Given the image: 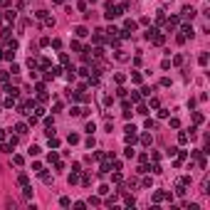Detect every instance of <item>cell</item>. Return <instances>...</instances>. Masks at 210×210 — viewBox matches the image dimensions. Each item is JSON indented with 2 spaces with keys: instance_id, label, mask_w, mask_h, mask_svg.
<instances>
[{
  "instance_id": "cell-41",
  "label": "cell",
  "mask_w": 210,
  "mask_h": 210,
  "mask_svg": "<svg viewBox=\"0 0 210 210\" xmlns=\"http://www.w3.org/2000/svg\"><path fill=\"white\" fill-rule=\"evenodd\" d=\"M17 183H20V185H27V176H25V173H20V178H17Z\"/></svg>"
},
{
  "instance_id": "cell-36",
  "label": "cell",
  "mask_w": 210,
  "mask_h": 210,
  "mask_svg": "<svg viewBox=\"0 0 210 210\" xmlns=\"http://www.w3.org/2000/svg\"><path fill=\"white\" fill-rule=\"evenodd\" d=\"M114 79H116V84H124V79H126V74H121V72H119V74H114Z\"/></svg>"
},
{
  "instance_id": "cell-53",
  "label": "cell",
  "mask_w": 210,
  "mask_h": 210,
  "mask_svg": "<svg viewBox=\"0 0 210 210\" xmlns=\"http://www.w3.org/2000/svg\"><path fill=\"white\" fill-rule=\"evenodd\" d=\"M8 77H10V72H0V82H8Z\"/></svg>"
},
{
  "instance_id": "cell-8",
  "label": "cell",
  "mask_w": 210,
  "mask_h": 210,
  "mask_svg": "<svg viewBox=\"0 0 210 210\" xmlns=\"http://www.w3.org/2000/svg\"><path fill=\"white\" fill-rule=\"evenodd\" d=\"M67 180H69V185L79 183V173H77V171H72V173H69V176H67Z\"/></svg>"
},
{
  "instance_id": "cell-3",
  "label": "cell",
  "mask_w": 210,
  "mask_h": 210,
  "mask_svg": "<svg viewBox=\"0 0 210 210\" xmlns=\"http://www.w3.org/2000/svg\"><path fill=\"white\" fill-rule=\"evenodd\" d=\"M151 40H153V45H163V42H166V37H163V35H161L158 30H156V32L151 35Z\"/></svg>"
},
{
  "instance_id": "cell-7",
  "label": "cell",
  "mask_w": 210,
  "mask_h": 210,
  "mask_svg": "<svg viewBox=\"0 0 210 210\" xmlns=\"http://www.w3.org/2000/svg\"><path fill=\"white\" fill-rule=\"evenodd\" d=\"M74 35H77V37H87V27H84V25H79V27H74Z\"/></svg>"
},
{
  "instance_id": "cell-47",
  "label": "cell",
  "mask_w": 210,
  "mask_h": 210,
  "mask_svg": "<svg viewBox=\"0 0 210 210\" xmlns=\"http://www.w3.org/2000/svg\"><path fill=\"white\" fill-rule=\"evenodd\" d=\"M12 163H15V166H22V156H12Z\"/></svg>"
},
{
  "instance_id": "cell-24",
  "label": "cell",
  "mask_w": 210,
  "mask_h": 210,
  "mask_svg": "<svg viewBox=\"0 0 210 210\" xmlns=\"http://www.w3.org/2000/svg\"><path fill=\"white\" fill-rule=\"evenodd\" d=\"M124 203H126L129 208H134V203H136V200H134V195H126V198H124Z\"/></svg>"
},
{
  "instance_id": "cell-18",
  "label": "cell",
  "mask_w": 210,
  "mask_h": 210,
  "mask_svg": "<svg viewBox=\"0 0 210 210\" xmlns=\"http://www.w3.org/2000/svg\"><path fill=\"white\" fill-rule=\"evenodd\" d=\"M148 171L153 173V176H161V173H163V168H161V166L156 163V166H153V168H148Z\"/></svg>"
},
{
  "instance_id": "cell-38",
  "label": "cell",
  "mask_w": 210,
  "mask_h": 210,
  "mask_svg": "<svg viewBox=\"0 0 210 210\" xmlns=\"http://www.w3.org/2000/svg\"><path fill=\"white\" fill-rule=\"evenodd\" d=\"M82 183L89 185V183H92V176H89V173H84V176H82Z\"/></svg>"
},
{
  "instance_id": "cell-10",
  "label": "cell",
  "mask_w": 210,
  "mask_h": 210,
  "mask_svg": "<svg viewBox=\"0 0 210 210\" xmlns=\"http://www.w3.org/2000/svg\"><path fill=\"white\" fill-rule=\"evenodd\" d=\"M136 27H138V25L134 22V20H126V22H124V30H129V32H134Z\"/></svg>"
},
{
  "instance_id": "cell-4",
  "label": "cell",
  "mask_w": 210,
  "mask_h": 210,
  "mask_svg": "<svg viewBox=\"0 0 210 210\" xmlns=\"http://www.w3.org/2000/svg\"><path fill=\"white\" fill-rule=\"evenodd\" d=\"M180 32H183V37H193V35H195L193 25H183V27H180Z\"/></svg>"
},
{
  "instance_id": "cell-33",
  "label": "cell",
  "mask_w": 210,
  "mask_h": 210,
  "mask_svg": "<svg viewBox=\"0 0 210 210\" xmlns=\"http://www.w3.org/2000/svg\"><path fill=\"white\" fill-rule=\"evenodd\" d=\"M69 114H72V116H82V109L79 106H72V109H69Z\"/></svg>"
},
{
  "instance_id": "cell-28",
  "label": "cell",
  "mask_w": 210,
  "mask_h": 210,
  "mask_svg": "<svg viewBox=\"0 0 210 210\" xmlns=\"http://www.w3.org/2000/svg\"><path fill=\"white\" fill-rule=\"evenodd\" d=\"M198 62H200V64H203V67H205V64H208V52H203V54H200V57H198Z\"/></svg>"
},
{
  "instance_id": "cell-19",
  "label": "cell",
  "mask_w": 210,
  "mask_h": 210,
  "mask_svg": "<svg viewBox=\"0 0 210 210\" xmlns=\"http://www.w3.org/2000/svg\"><path fill=\"white\" fill-rule=\"evenodd\" d=\"M42 148H40V146H30V148H27V153H30V156H37V153H40Z\"/></svg>"
},
{
  "instance_id": "cell-23",
  "label": "cell",
  "mask_w": 210,
  "mask_h": 210,
  "mask_svg": "<svg viewBox=\"0 0 210 210\" xmlns=\"http://www.w3.org/2000/svg\"><path fill=\"white\" fill-rule=\"evenodd\" d=\"M176 195H185V185H183V183L176 185Z\"/></svg>"
},
{
  "instance_id": "cell-37",
  "label": "cell",
  "mask_w": 210,
  "mask_h": 210,
  "mask_svg": "<svg viewBox=\"0 0 210 210\" xmlns=\"http://www.w3.org/2000/svg\"><path fill=\"white\" fill-rule=\"evenodd\" d=\"M151 92H153V87H141V94L143 96H151Z\"/></svg>"
},
{
  "instance_id": "cell-21",
  "label": "cell",
  "mask_w": 210,
  "mask_h": 210,
  "mask_svg": "<svg viewBox=\"0 0 210 210\" xmlns=\"http://www.w3.org/2000/svg\"><path fill=\"white\" fill-rule=\"evenodd\" d=\"M59 205H62V208H69V205H72V200L64 195V198H59Z\"/></svg>"
},
{
  "instance_id": "cell-16",
  "label": "cell",
  "mask_w": 210,
  "mask_h": 210,
  "mask_svg": "<svg viewBox=\"0 0 210 210\" xmlns=\"http://www.w3.org/2000/svg\"><path fill=\"white\" fill-rule=\"evenodd\" d=\"M67 141L72 143V146H74V143H79V134H69V136H67Z\"/></svg>"
},
{
  "instance_id": "cell-25",
  "label": "cell",
  "mask_w": 210,
  "mask_h": 210,
  "mask_svg": "<svg viewBox=\"0 0 210 210\" xmlns=\"http://www.w3.org/2000/svg\"><path fill=\"white\" fill-rule=\"evenodd\" d=\"M67 79H69V82H74V79H77V74H74V69H72V67L67 69Z\"/></svg>"
},
{
  "instance_id": "cell-5",
  "label": "cell",
  "mask_w": 210,
  "mask_h": 210,
  "mask_svg": "<svg viewBox=\"0 0 210 210\" xmlns=\"http://www.w3.org/2000/svg\"><path fill=\"white\" fill-rule=\"evenodd\" d=\"M195 15H198V10H195V8H183V17H188V20H193Z\"/></svg>"
},
{
  "instance_id": "cell-52",
  "label": "cell",
  "mask_w": 210,
  "mask_h": 210,
  "mask_svg": "<svg viewBox=\"0 0 210 210\" xmlns=\"http://www.w3.org/2000/svg\"><path fill=\"white\" fill-rule=\"evenodd\" d=\"M45 25L47 27H54V17H45Z\"/></svg>"
},
{
  "instance_id": "cell-27",
  "label": "cell",
  "mask_w": 210,
  "mask_h": 210,
  "mask_svg": "<svg viewBox=\"0 0 210 210\" xmlns=\"http://www.w3.org/2000/svg\"><path fill=\"white\" fill-rule=\"evenodd\" d=\"M106 32H109V37H119V27H109Z\"/></svg>"
},
{
  "instance_id": "cell-55",
  "label": "cell",
  "mask_w": 210,
  "mask_h": 210,
  "mask_svg": "<svg viewBox=\"0 0 210 210\" xmlns=\"http://www.w3.org/2000/svg\"><path fill=\"white\" fill-rule=\"evenodd\" d=\"M52 3H54V5H62V3H64V0H52Z\"/></svg>"
},
{
  "instance_id": "cell-30",
  "label": "cell",
  "mask_w": 210,
  "mask_h": 210,
  "mask_svg": "<svg viewBox=\"0 0 210 210\" xmlns=\"http://www.w3.org/2000/svg\"><path fill=\"white\" fill-rule=\"evenodd\" d=\"M57 158H59L57 153H54V151H50V156H47V161H50V163H57Z\"/></svg>"
},
{
  "instance_id": "cell-9",
  "label": "cell",
  "mask_w": 210,
  "mask_h": 210,
  "mask_svg": "<svg viewBox=\"0 0 210 210\" xmlns=\"http://www.w3.org/2000/svg\"><path fill=\"white\" fill-rule=\"evenodd\" d=\"M15 134H17V136H25V134H27V124H17V126H15Z\"/></svg>"
},
{
  "instance_id": "cell-17",
  "label": "cell",
  "mask_w": 210,
  "mask_h": 210,
  "mask_svg": "<svg viewBox=\"0 0 210 210\" xmlns=\"http://www.w3.org/2000/svg\"><path fill=\"white\" fill-rule=\"evenodd\" d=\"M134 153H136V151L131 148V146H126V148H124V156H126V158H134Z\"/></svg>"
},
{
  "instance_id": "cell-22",
  "label": "cell",
  "mask_w": 210,
  "mask_h": 210,
  "mask_svg": "<svg viewBox=\"0 0 210 210\" xmlns=\"http://www.w3.org/2000/svg\"><path fill=\"white\" fill-rule=\"evenodd\" d=\"M178 143H188V134H185V131H180V134H178Z\"/></svg>"
},
{
  "instance_id": "cell-2",
  "label": "cell",
  "mask_w": 210,
  "mask_h": 210,
  "mask_svg": "<svg viewBox=\"0 0 210 210\" xmlns=\"http://www.w3.org/2000/svg\"><path fill=\"white\" fill-rule=\"evenodd\" d=\"M178 25H180V17H178V15H171V17L166 20V27H168V32H171V30H176Z\"/></svg>"
},
{
  "instance_id": "cell-45",
  "label": "cell",
  "mask_w": 210,
  "mask_h": 210,
  "mask_svg": "<svg viewBox=\"0 0 210 210\" xmlns=\"http://www.w3.org/2000/svg\"><path fill=\"white\" fill-rule=\"evenodd\" d=\"M5 20H8V22H15V12H12V10H10V12H8V15H5Z\"/></svg>"
},
{
  "instance_id": "cell-29",
  "label": "cell",
  "mask_w": 210,
  "mask_h": 210,
  "mask_svg": "<svg viewBox=\"0 0 210 210\" xmlns=\"http://www.w3.org/2000/svg\"><path fill=\"white\" fill-rule=\"evenodd\" d=\"M94 146H96V141H94V136L89 134V138H87V148H94Z\"/></svg>"
},
{
  "instance_id": "cell-40",
  "label": "cell",
  "mask_w": 210,
  "mask_h": 210,
  "mask_svg": "<svg viewBox=\"0 0 210 210\" xmlns=\"http://www.w3.org/2000/svg\"><path fill=\"white\" fill-rule=\"evenodd\" d=\"M173 64L180 67V64H183V57H180V54H176V57H173Z\"/></svg>"
},
{
  "instance_id": "cell-43",
  "label": "cell",
  "mask_w": 210,
  "mask_h": 210,
  "mask_svg": "<svg viewBox=\"0 0 210 210\" xmlns=\"http://www.w3.org/2000/svg\"><path fill=\"white\" fill-rule=\"evenodd\" d=\"M12 104H15V99H12V96H8V99H5V109H12Z\"/></svg>"
},
{
  "instance_id": "cell-20",
  "label": "cell",
  "mask_w": 210,
  "mask_h": 210,
  "mask_svg": "<svg viewBox=\"0 0 210 210\" xmlns=\"http://www.w3.org/2000/svg\"><path fill=\"white\" fill-rule=\"evenodd\" d=\"M47 141H50V146H52V148H57V146H59V138H54L52 134H50V138H47Z\"/></svg>"
},
{
  "instance_id": "cell-34",
  "label": "cell",
  "mask_w": 210,
  "mask_h": 210,
  "mask_svg": "<svg viewBox=\"0 0 210 210\" xmlns=\"http://www.w3.org/2000/svg\"><path fill=\"white\" fill-rule=\"evenodd\" d=\"M0 151H3V153H12V146L10 143H3V146H0Z\"/></svg>"
},
{
  "instance_id": "cell-49",
  "label": "cell",
  "mask_w": 210,
  "mask_h": 210,
  "mask_svg": "<svg viewBox=\"0 0 210 210\" xmlns=\"http://www.w3.org/2000/svg\"><path fill=\"white\" fill-rule=\"evenodd\" d=\"M35 15H37L40 20H45V17H47V10H37V12H35Z\"/></svg>"
},
{
  "instance_id": "cell-50",
  "label": "cell",
  "mask_w": 210,
  "mask_h": 210,
  "mask_svg": "<svg viewBox=\"0 0 210 210\" xmlns=\"http://www.w3.org/2000/svg\"><path fill=\"white\" fill-rule=\"evenodd\" d=\"M156 20H158V22H163V20H166V15H163V10H158V12H156Z\"/></svg>"
},
{
  "instance_id": "cell-51",
  "label": "cell",
  "mask_w": 210,
  "mask_h": 210,
  "mask_svg": "<svg viewBox=\"0 0 210 210\" xmlns=\"http://www.w3.org/2000/svg\"><path fill=\"white\" fill-rule=\"evenodd\" d=\"M131 101H136V104H138V101H141V94L134 92V94H131Z\"/></svg>"
},
{
  "instance_id": "cell-13",
  "label": "cell",
  "mask_w": 210,
  "mask_h": 210,
  "mask_svg": "<svg viewBox=\"0 0 210 210\" xmlns=\"http://www.w3.org/2000/svg\"><path fill=\"white\" fill-rule=\"evenodd\" d=\"M141 143H143V146H151V143H153L151 134H143V136H141Z\"/></svg>"
},
{
  "instance_id": "cell-26",
  "label": "cell",
  "mask_w": 210,
  "mask_h": 210,
  "mask_svg": "<svg viewBox=\"0 0 210 210\" xmlns=\"http://www.w3.org/2000/svg\"><path fill=\"white\" fill-rule=\"evenodd\" d=\"M47 111H45V106H35V116H45Z\"/></svg>"
},
{
  "instance_id": "cell-48",
  "label": "cell",
  "mask_w": 210,
  "mask_h": 210,
  "mask_svg": "<svg viewBox=\"0 0 210 210\" xmlns=\"http://www.w3.org/2000/svg\"><path fill=\"white\" fill-rule=\"evenodd\" d=\"M74 208H77V210H84V208H87V203H82V200H77V203H74Z\"/></svg>"
},
{
  "instance_id": "cell-1",
  "label": "cell",
  "mask_w": 210,
  "mask_h": 210,
  "mask_svg": "<svg viewBox=\"0 0 210 210\" xmlns=\"http://www.w3.org/2000/svg\"><path fill=\"white\" fill-rule=\"evenodd\" d=\"M124 131H126V136H124V138H126V143H129V146H134V143H136V138H138V134H136V126L131 124V126H126Z\"/></svg>"
},
{
  "instance_id": "cell-31",
  "label": "cell",
  "mask_w": 210,
  "mask_h": 210,
  "mask_svg": "<svg viewBox=\"0 0 210 210\" xmlns=\"http://www.w3.org/2000/svg\"><path fill=\"white\" fill-rule=\"evenodd\" d=\"M109 173V163H101V168H99V176H106Z\"/></svg>"
},
{
  "instance_id": "cell-35",
  "label": "cell",
  "mask_w": 210,
  "mask_h": 210,
  "mask_svg": "<svg viewBox=\"0 0 210 210\" xmlns=\"http://www.w3.org/2000/svg\"><path fill=\"white\" fill-rule=\"evenodd\" d=\"M45 126L50 129V126H54V116H45Z\"/></svg>"
},
{
  "instance_id": "cell-42",
  "label": "cell",
  "mask_w": 210,
  "mask_h": 210,
  "mask_svg": "<svg viewBox=\"0 0 210 210\" xmlns=\"http://www.w3.org/2000/svg\"><path fill=\"white\" fill-rule=\"evenodd\" d=\"M22 188H25V190H22L25 198H32V188H30V185H22Z\"/></svg>"
},
{
  "instance_id": "cell-39",
  "label": "cell",
  "mask_w": 210,
  "mask_h": 210,
  "mask_svg": "<svg viewBox=\"0 0 210 210\" xmlns=\"http://www.w3.org/2000/svg\"><path fill=\"white\" fill-rule=\"evenodd\" d=\"M116 59H119V62H124V59H129V54H124L121 50H119V52H116Z\"/></svg>"
},
{
  "instance_id": "cell-44",
  "label": "cell",
  "mask_w": 210,
  "mask_h": 210,
  "mask_svg": "<svg viewBox=\"0 0 210 210\" xmlns=\"http://www.w3.org/2000/svg\"><path fill=\"white\" fill-rule=\"evenodd\" d=\"M20 72V64H15V62H12V64H10V74H17Z\"/></svg>"
},
{
  "instance_id": "cell-54",
  "label": "cell",
  "mask_w": 210,
  "mask_h": 210,
  "mask_svg": "<svg viewBox=\"0 0 210 210\" xmlns=\"http://www.w3.org/2000/svg\"><path fill=\"white\" fill-rule=\"evenodd\" d=\"M3 138H5V129H0V141H3Z\"/></svg>"
},
{
  "instance_id": "cell-15",
  "label": "cell",
  "mask_w": 210,
  "mask_h": 210,
  "mask_svg": "<svg viewBox=\"0 0 210 210\" xmlns=\"http://www.w3.org/2000/svg\"><path fill=\"white\" fill-rule=\"evenodd\" d=\"M84 131H87V134H94V131H96V124H94V121H89L87 126H84Z\"/></svg>"
},
{
  "instance_id": "cell-14",
  "label": "cell",
  "mask_w": 210,
  "mask_h": 210,
  "mask_svg": "<svg viewBox=\"0 0 210 210\" xmlns=\"http://www.w3.org/2000/svg\"><path fill=\"white\" fill-rule=\"evenodd\" d=\"M5 47L8 50H17V40H5Z\"/></svg>"
},
{
  "instance_id": "cell-32",
  "label": "cell",
  "mask_w": 210,
  "mask_h": 210,
  "mask_svg": "<svg viewBox=\"0 0 210 210\" xmlns=\"http://www.w3.org/2000/svg\"><path fill=\"white\" fill-rule=\"evenodd\" d=\"M131 82H134V84H141V74L134 72V74H131Z\"/></svg>"
},
{
  "instance_id": "cell-11",
  "label": "cell",
  "mask_w": 210,
  "mask_h": 210,
  "mask_svg": "<svg viewBox=\"0 0 210 210\" xmlns=\"http://www.w3.org/2000/svg\"><path fill=\"white\" fill-rule=\"evenodd\" d=\"M203 121H205V116L200 111H193V124H203Z\"/></svg>"
},
{
  "instance_id": "cell-12",
  "label": "cell",
  "mask_w": 210,
  "mask_h": 210,
  "mask_svg": "<svg viewBox=\"0 0 210 210\" xmlns=\"http://www.w3.org/2000/svg\"><path fill=\"white\" fill-rule=\"evenodd\" d=\"M161 200H166V193L163 190H156V193H153V203H161Z\"/></svg>"
},
{
  "instance_id": "cell-46",
  "label": "cell",
  "mask_w": 210,
  "mask_h": 210,
  "mask_svg": "<svg viewBox=\"0 0 210 210\" xmlns=\"http://www.w3.org/2000/svg\"><path fill=\"white\" fill-rule=\"evenodd\" d=\"M111 180H114V183H121V173H119V171H116V173H114V176H111Z\"/></svg>"
},
{
  "instance_id": "cell-6",
  "label": "cell",
  "mask_w": 210,
  "mask_h": 210,
  "mask_svg": "<svg viewBox=\"0 0 210 210\" xmlns=\"http://www.w3.org/2000/svg\"><path fill=\"white\" fill-rule=\"evenodd\" d=\"M5 92H8V96H12V99H15V96L20 94V89H17V87H12V84H8V87H5Z\"/></svg>"
}]
</instances>
